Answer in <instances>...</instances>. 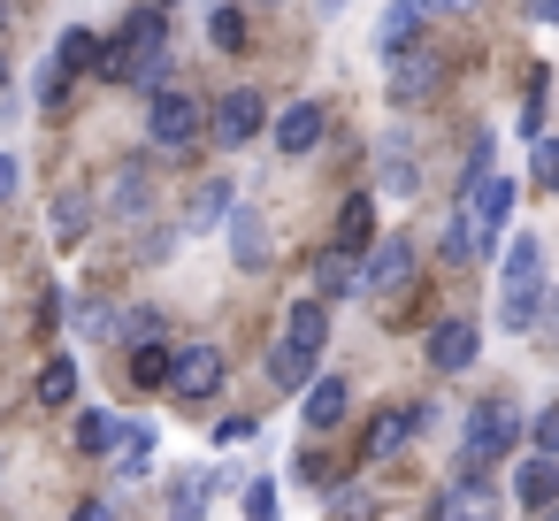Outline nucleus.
Returning <instances> with one entry per match:
<instances>
[{"mask_svg":"<svg viewBox=\"0 0 559 521\" xmlns=\"http://www.w3.org/2000/svg\"><path fill=\"white\" fill-rule=\"evenodd\" d=\"M544 315V246L521 230L513 246H506V284H498V322L521 338L528 322Z\"/></svg>","mask_w":559,"mask_h":521,"instance_id":"1","label":"nucleus"},{"mask_svg":"<svg viewBox=\"0 0 559 521\" xmlns=\"http://www.w3.org/2000/svg\"><path fill=\"white\" fill-rule=\"evenodd\" d=\"M513 437H521V406H513V399H483V406H475V422H467V445H460L467 475H483L490 460H506V452H513Z\"/></svg>","mask_w":559,"mask_h":521,"instance_id":"2","label":"nucleus"},{"mask_svg":"<svg viewBox=\"0 0 559 521\" xmlns=\"http://www.w3.org/2000/svg\"><path fill=\"white\" fill-rule=\"evenodd\" d=\"M162 39H169V16H162V9H139V16L123 24V39L100 55V78L131 85V78H139V62H154V55H162Z\"/></svg>","mask_w":559,"mask_h":521,"instance_id":"3","label":"nucleus"},{"mask_svg":"<svg viewBox=\"0 0 559 521\" xmlns=\"http://www.w3.org/2000/svg\"><path fill=\"white\" fill-rule=\"evenodd\" d=\"M513 200H521V192H513V177H475V192L460 200V208H467V238H475V246H498V238H506Z\"/></svg>","mask_w":559,"mask_h":521,"instance_id":"4","label":"nucleus"},{"mask_svg":"<svg viewBox=\"0 0 559 521\" xmlns=\"http://www.w3.org/2000/svg\"><path fill=\"white\" fill-rule=\"evenodd\" d=\"M146 139H154L162 154L192 146V139H200V100H192V93H154V108H146Z\"/></svg>","mask_w":559,"mask_h":521,"instance_id":"5","label":"nucleus"},{"mask_svg":"<svg viewBox=\"0 0 559 521\" xmlns=\"http://www.w3.org/2000/svg\"><path fill=\"white\" fill-rule=\"evenodd\" d=\"M223 383V353L215 345H185V353H169V391L177 399H207Z\"/></svg>","mask_w":559,"mask_h":521,"instance_id":"6","label":"nucleus"},{"mask_svg":"<svg viewBox=\"0 0 559 521\" xmlns=\"http://www.w3.org/2000/svg\"><path fill=\"white\" fill-rule=\"evenodd\" d=\"M406 276H414V246H406V238H383V246L360 261V292H376V299H383V292H406Z\"/></svg>","mask_w":559,"mask_h":521,"instance_id":"7","label":"nucleus"},{"mask_svg":"<svg viewBox=\"0 0 559 521\" xmlns=\"http://www.w3.org/2000/svg\"><path fill=\"white\" fill-rule=\"evenodd\" d=\"M498 513V490L483 483V475H467V483H452L437 506H429V521H490Z\"/></svg>","mask_w":559,"mask_h":521,"instance_id":"8","label":"nucleus"},{"mask_svg":"<svg viewBox=\"0 0 559 521\" xmlns=\"http://www.w3.org/2000/svg\"><path fill=\"white\" fill-rule=\"evenodd\" d=\"M253 131H261V93H253V85L223 93V108H215V139H223V146H246Z\"/></svg>","mask_w":559,"mask_h":521,"instance_id":"9","label":"nucleus"},{"mask_svg":"<svg viewBox=\"0 0 559 521\" xmlns=\"http://www.w3.org/2000/svg\"><path fill=\"white\" fill-rule=\"evenodd\" d=\"M414 32H421V0H391L376 16V47L383 55H414Z\"/></svg>","mask_w":559,"mask_h":521,"instance_id":"10","label":"nucleus"},{"mask_svg":"<svg viewBox=\"0 0 559 521\" xmlns=\"http://www.w3.org/2000/svg\"><path fill=\"white\" fill-rule=\"evenodd\" d=\"M345 376H322V383H307V399H299V414H307V429H337L345 422Z\"/></svg>","mask_w":559,"mask_h":521,"instance_id":"11","label":"nucleus"},{"mask_svg":"<svg viewBox=\"0 0 559 521\" xmlns=\"http://www.w3.org/2000/svg\"><path fill=\"white\" fill-rule=\"evenodd\" d=\"M314 139H322V100H299V108L276 116V146H284V154H307Z\"/></svg>","mask_w":559,"mask_h":521,"instance_id":"12","label":"nucleus"},{"mask_svg":"<svg viewBox=\"0 0 559 521\" xmlns=\"http://www.w3.org/2000/svg\"><path fill=\"white\" fill-rule=\"evenodd\" d=\"M429 360H437L444 376H460V368L475 360V330H467V322H437V330H429Z\"/></svg>","mask_w":559,"mask_h":521,"instance_id":"13","label":"nucleus"},{"mask_svg":"<svg viewBox=\"0 0 559 521\" xmlns=\"http://www.w3.org/2000/svg\"><path fill=\"white\" fill-rule=\"evenodd\" d=\"M414 429H421V414H414V406H391V414H376L368 452H376V460H391V452H406V445H414Z\"/></svg>","mask_w":559,"mask_h":521,"instance_id":"14","label":"nucleus"},{"mask_svg":"<svg viewBox=\"0 0 559 521\" xmlns=\"http://www.w3.org/2000/svg\"><path fill=\"white\" fill-rule=\"evenodd\" d=\"M230 223V261L238 269H253L261 253H269V230H261V208H238V215H223Z\"/></svg>","mask_w":559,"mask_h":521,"instance_id":"15","label":"nucleus"},{"mask_svg":"<svg viewBox=\"0 0 559 521\" xmlns=\"http://www.w3.org/2000/svg\"><path fill=\"white\" fill-rule=\"evenodd\" d=\"M345 292H360V261H353V253H322V261H314V299L330 307V299H345Z\"/></svg>","mask_w":559,"mask_h":521,"instance_id":"16","label":"nucleus"},{"mask_svg":"<svg viewBox=\"0 0 559 521\" xmlns=\"http://www.w3.org/2000/svg\"><path fill=\"white\" fill-rule=\"evenodd\" d=\"M284 338H292L299 353H322V338H330V307H322V299H299V307L284 315Z\"/></svg>","mask_w":559,"mask_h":521,"instance_id":"17","label":"nucleus"},{"mask_svg":"<svg viewBox=\"0 0 559 521\" xmlns=\"http://www.w3.org/2000/svg\"><path fill=\"white\" fill-rule=\"evenodd\" d=\"M513 498H521V506H551V498H559V460H544V452H536V460H521Z\"/></svg>","mask_w":559,"mask_h":521,"instance_id":"18","label":"nucleus"},{"mask_svg":"<svg viewBox=\"0 0 559 521\" xmlns=\"http://www.w3.org/2000/svg\"><path fill=\"white\" fill-rule=\"evenodd\" d=\"M93 62H100V32L78 24V32H62V47H55L47 70H55V78H78V70H93Z\"/></svg>","mask_w":559,"mask_h":521,"instance_id":"19","label":"nucleus"},{"mask_svg":"<svg viewBox=\"0 0 559 521\" xmlns=\"http://www.w3.org/2000/svg\"><path fill=\"white\" fill-rule=\"evenodd\" d=\"M368 238H376V200L360 192V200H345V208H337V253H360Z\"/></svg>","mask_w":559,"mask_h":521,"instance_id":"20","label":"nucleus"},{"mask_svg":"<svg viewBox=\"0 0 559 521\" xmlns=\"http://www.w3.org/2000/svg\"><path fill=\"white\" fill-rule=\"evenodd\" d=\"M391 62H399V70H391V93H399V100H421V93L437 85V62H429V55H391Z\"/></svg>","mask_w":559,"mask_h":521,"instance_id":"21","label":"nucleus"},{"mask_svg":"<svg viewBox=\"0 0 559 521\" xmlns=\"http://www.w3.org/2000/svg\"><path fill=\"white\" fill-rule=\"evenodd\" d=\"M85 230H93V200L85 192H62L55 200V246H78Z\"/></svg>","mask_w":559,"mask_h":521,"instance_id":"22","label":"nucleus"},{"mask_svg":"<svg viewBox=\"0 0 559 521\" xmlns=\"http://www.w3.org/2000/svg\"><path fill=\"white\" fill-rule=\"evenodd\" d=\"M139 208H146V177H139V162H123L108 177V215H139Z\"/></svg>","mask_w":559,"mask_h":521,"instance_id":"23","label":"nucleus"},{"mask_svg":"<svg viewBox=\"0 0 559 521\" xmlns=\"http://www.w3.org/2000/svg\"><path fill=\"white\" fill-rule=\"evenodd\" d=\"M116 445H123V475H146V467H154V445H162V437H154V422H131V429H123Z\"/></svg>","mask_w":559,"mask_h":521,"instance_id":"24","label":"nucleus"},{"mask_svg":"<svg viewBox=\"0 0 559 521\" xmlns=\"http://www.w3.org/2000/svg\"><path fill=\"white\" fill-rule=\"evenodd\" d=\"M207 32H215V47H223V55H246V39H253V32H246V9H230V0L207 16Z\"/></svg>","mask_w":559,"mask_h":521,"instance_id":"25","label":"nucleus"},{"mask_svg":"<svg viewBox=\"0 0 559 521\" xmlns=\"http://www.w3.org/2000/svg\"><path fill=\"white\" fill-rule=\"evenodd\" d=\"M39 399H47V406H70V399H78V360H47V368H39Z\"/></svg>","mask_w":559,"mask_h":521,"instance_id":"26","label":"nucleus"},{"mask_svg":"<svg viewBox=\"0 0 559 521\" xmlns=\"http://www.w3.org/2000/svg\"><path fill=\"white\" fill-rule=\"evenodd\" d=\"M223 208H230V185H200L185 223H192V230H215V223H223Z\"/></svg>","mask_w":559,"mask_h":521,"instance_id":"27","label":"nucleus"},{"mask_svg":"<svg viewBox=\"0 0 559 521\" xmlns=\"http://www.w3.org/2000/svg\"><path fill=\"white\" fill-rule=\"evenodd\" d=\"M116 330H123V315H116L108 299H85V307H78V338H116Z\"/></svg>","mask_w":559,"mask_h":521,"instance_id":"28","label":"nucleus"},{"mask_svg":"<svg viewBox=\"0 0 559 521\" xmlns=\"http://www.w3.org/2000/svg\"><path fill=\"white\" fill-rule=\"evenodd\" d=\"M307 368H314V353H299L292 338H284L276 353H269V376H276V383H307Z\"/></svg>","mask_w":559,"mask_h":521,"instance_id":"29","label":"nucleus"},{"mask_svg":"<svg viewBox=\"0 0 559 521\" xmlns=\"http://www.w3.org/2000/svg\"><path fill=\"white\" fill-rule=\"evenodd\" d=\"M131 383H169V353H162L154 338H146V345L131 353Z\"/></svg>","mask_w":559,"mask_h":521,"instance_id":"30","label":"nucleus"},{"mask_svg":"<svg viewBox=\"0 0 559 521\" xmlns=\"http://www.w3.org/2000/svg\"><path fill=\"white\" fill-rule=\"evenodd\" d=\"M116 437H123V429H116L108 414H78V452H108Z\"/></svg>","mask_w":559,"mask_h":521,"instance_id":"31","label":"nucleus"},{"mask_svg":"<svg viewBox=\"0 0 559 521\" xmlns=\"http://www.w3.org/2000/svg\"><path fill=\"white\" fill-rule=\"evenodd\" d=\"M200 513H207V475L177 483V498H169V521H200Z\"/></svg>","mask_w":559,"mask_h":521,"instance_id":"32","label":"nucleus"},{"mask_svg":"<svg viewBox=\"0 0 559 521\" xmlns=\"http://www.w3.org/2000/svg\"><path fill=\"white\" fill-rule=\"evenodd\" d=\"M444 253H452V261H460V253H475V238H467V208H452V215H444Z\"/></svg>","mask_w":559,"mask_h":521,"instance_id":"33","label":"nucleus"},{"mask_svg":"<svg viewBox=\"0 0 559 521\" xmlns=\"http://www.w3.org/2000/svg\"><path fill=\"white\" fill-rule=\"evenodd\" d=\"M246 521H276V483H246Z\"/></svg>","mask_w":559,"mask_h":521,"instance_id":"34","label":"nucleus"},{"mask_svg":"<svg viewBox=\"0 0 559 521\" xmlns=\"http://www.w3.org/2000/svg\"><path fill=\"white\" fill-rule=\"evenodd\" d=\"M536 452H544V460H559V406H544V414H536Z\"/></svg>","mask_w":559,"mask_h":521,"instance_id":"35","label":"nucleus"},{"mask_svg":"<svg viewBox=\"0 0 559 521\" xmlns=\"http://www.w3.org/2000/svg\"><path fill=\"white\" fill-rule=\"evenodd\" d=\"M536 185H544V192H559V139H544V146H536Z\"/></svg>","mask_w":559,"mask_h":521,"instance_id":"36","label":"nucleus"},{"mask_svg":"<svg viewBox=\"0 0 559 521\" xmlns=\"http://www.w3.org/2000/svg\"><path fill=\"white\" fill-rule=\"evenodd\" d=\"M16 185H24V169H16V154H0V200H16Z\"/></svg>","mask_w":559,"mask_h":521,"instance_id":"37","label":"nucleus"},{"mask_svg":"<svg viewBox=\"0 0 559 521\" xmlns=\"http://www.w3.org/2000/svg\"><path fill=\"white\" fill-rule=\"evenodd\" d=\"M70 521H116V513H108V506H100V498H85V506H78V513H70Z\"/></svg>","mask_w":559,"mask_h":521,"instance_id":"38","label":"nucleus"},{"mask_svg":"<svg viewBox=\"0 0 559 521\" xmlns=\"http://www.w3.org/2000/svg\"><path fill=\"white\" fill-rule=\"evenodd\" d=\"M528 16L536 24H559V0H528Z\"/></svg>","mask_w":559,"mask_h":521,"instance_id":"39","label":"nucleus"},{"mask_svg":"<svg viewBox=\"0 0 559 521\" xmlns=\"http://www.w3.org/2000/svg\"><path fill=\"white\" fill-rule=\"evenodd\" d=\"M421 9H467V0H421Z\"/></svg>","mask_w":559,"mask_h":521,"instance_id":"40","label":"nucleus"},{"mask_svg":"<svg viewBox=\"0 0 559 521\" xmlns=\"http://www.w3.org/2000/svg\"><path fill=\"white\" fill-rule=\"evenodd\" d=\"M0 24H9V0H0Z\"/></svg>","mask_w":559,"mask_h":521,"instance_id":"41","label":"nucleus"},{"mask_svg":"<svg viewBox=\"0 0 559 521\" xmlns=\"http://www.w3.org/2000/svg\"><path fill=\"white\" fill-rule=\"evenodd\" d=\"M322 9H345V0H322Z\"/></svg>","mask_w":559,"mask_h":521,"instance_id":"42","label":"nucleus"},{"mask_svg":"<svg viewBox=\"0 0 559 521\" xmlns=\"http://www.w3.org/2000/svg\"><path fill=\"white\" fill-rule=\"evenodd\" d=\"M0 85H9V62H0Z\"/></svg>","mask_w":559,"mask_h":521,"instance_id":"43","label":"nucleus"},{"mask_svg":"<svg viewBox=\"0 0 559 521\" xmlns=\"http://www.w3.org/2000/svg\"><path fill=\"white\" fill-rule=\"evenodd\" d=\"M154 9H169V0H154Z\"/></svg>","mask_w":559,"mask_h":521,"instance_id":"44","label":"nucleus"},{"mask_svg":"<svg viewBox=\"0 0 559 521\" xmlns=\"http://www.w3.org/2000/svg\"><path fill=\"white\" fill-rule=\"evenodd\" d=\"M544 521H559V513H544Z\"/></svg>","mask_w":559,"mask_h":521,"instance_id":"45","label":"nucleus"}]
</instances>
